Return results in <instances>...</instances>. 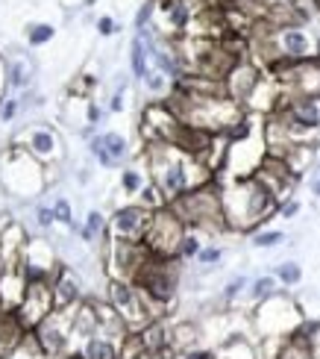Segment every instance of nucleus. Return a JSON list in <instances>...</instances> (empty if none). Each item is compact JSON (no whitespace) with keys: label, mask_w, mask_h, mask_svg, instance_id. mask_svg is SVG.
Listing matches in <instances>:
<instances>
[{"label":"nucleus","mask_w":320,"mask_h":359,"mask_svg":"<svg viewBox=\"0 0 320 359\" xmlns=\"http://www.w3.org/2000/svg\"><path fill=\"white\" fill-rule=\"evenodd\" d=\"M282 242H285V233H282V230H258V233H253V238H250V245L258 248V250L279 248Z\"/></svg>","instance_id":"obj_26"},{"label":"nucleus","mask_w":320,"mask_h":359,"mask_svg":"<svg viewBox=\"0 0 320 359\" xmlns=\"http://www.w3.org/2000/svg\"><path fill=\"white\" fill-rule=\"evenodd\" d=\"M33 339L39 341L41 353L48 359H59L65 356L74 345V309H56L44 318L36 330Z\"/></svg>","instance_id":"obj_7"},{"label":"nucleus","mask_w":320,"mask_h":359,"mask_svg":"<svg viewBox=\"0 0 320 359\" xmlns=\"http://www.w3.org/2000/svg\"><path fill=\"white\" fill-rule=\"evenodd\" d=\"M141 83H144V88H147L150 95H165V92H171V86H174V83L167 80L162 71H156V68H150V71L144 74Z\"/></svg>","instance_id":"obj_27"},{"label":"nucleus","mask_w":320,"mask_h":359,"mask_svg":"<svg viewBox=\"0 0 320 359\" xmlns=\"http://www.w3.org/2000/svg\"><path fill=\"white\" fill-rule=\"evenodd\" d=\"M59 359H85V356H83V351H80V348H71L65 356H59Z\"/></svg>","instance_id":"obj_40"},{"label":"nucleus","mask_w":320,"mask_h":359,"mask_svg":"<svg viewBox=\"0 0 320 359\" xmlns=\"http://www.w3.org/2000/svg\"><path fill=\"white\" fill-rule=\"evenodd\" d=\"M150 224H153V209H147L141 203L118 206L109 218V238L112 242H127V245H144Z\"/></svg>","instance_id":"obj_10"},{"label":"nucleus","mask_w":320,"mask_h":359,"mask_svg":"<svg viewBox=\"0 0 320 359\" xmlns=\"http://www.w3.org/2000/svg\"><path fill=\"white\" fill-rule=\"evenodd\" d=\"M279 203L282 198L273 191V186L262 174L235 180V186L223 194L226 221H230V227H238V230H250L256 224H262L265 218L277 215Z\"/></svg>","instance_id":"obj_2"},{"label":"nucleus","mask_w":320,"mask_h":359,"mask_svg":"<svg viewBox=\"0 0 320 359\" xmlns=\"http://www.w3.org/2000/svg\"><path fill=\"white\" fill-rule=\"evenodd\" d=\"M80 236L85 238V242H95L97 236H109V218H106L103 212H97V209H91V212L85 215V224L80 227Z\"/></svg>","instance_id":"obj_21"},{"label":"nucleus","mask_w":320,"mask_h":359,"mask_svg":"<svg viewBox=\"0 0 320 359\" xmlns=\"http://www.w3.org/2000/svg\"><path fill=\"white\" fill-rule=\"evenodd\" d=\"M88 151L97 156L103 168H115L130 156V142L120 133H100V136H91Z\"/></svg>","instance_id":"obj_12"},{"label":"nucleus","mask_w":320,"mask_h":359,"mask_svg":"<svg viewBox=\"0 0 320 359\" xmlns=\"http://www.w3.org/2000/svg\"><path fill=\"white\" fill-rule=\"evenodd\" d=\"M221 356H223V359H258V351H256L244 336L232 333V336L221 345Z\"/></svg>","instance_id":"obj_19"},{"label":"nucleus","mask_w":320,"mask_h":359,"mask_svg":"<svg viewBox=\"0 0 320 359\" xmlns=\"http://www.w3.org/2000/svg\"><path fill=\"white\" fill-rule=\"evenodd\" d=\"M186 230L188 227L176 218L174 209L162 206L153 212V224H150V230H147L144 245L150 253H156V257L176 259V250H179V242H182V236H186Z\"/></svg>","instance_id":"obj_8"},{"label":"nucleus","mask_w":320,"mask_h":359,"mask_svg":"<svg viewBox=\"0 0 320 359\" xmlns=\"http://www.w3.org/2000/svg\"><path fill=\"white\" fill-rule=\"evenodd\" d=\"M273 294H279V280L273 277V274H262V277H256L250 280V289H247V297H250V304H265L270 301Z\"/></svg>","instance_id":"obj_18"},{"label":"nucleus","mask_w":320,"mask_h":359,"mask_svg":"<svg viewBox=\"0 0 320 359\" xmlns=\"http://www.w3.org/2000/svg\"><path fill=\"white\" fill-rule=\"evenodd\" d=\"M153 4H144L141 9H139V15H135V27H139V29H147L150 27V18H153Z\"/></svg>","instance_id":"obj_36"},{"label":"nucleus","mask_w":320,"mask_h":359,"mask_svg":"<svg viewBox=\"0 0 320 359\" xmlns=\"http://www.w3.org/2000/svg\"><path fill=\"white\" fill-rule=\"evenodd\" d=\"M179 359H218V353L209 348H191L186 353H179Z\"/></svg>","instance_id":"obj_37"},{"label":"nucleus","mask_w":320,"mask_h":359,"mask_svg":"<svg viewBox=\"0 0 320 359\" xmlns=\"http://www.w3.org/2000/svg\"><path fill=\"white\" fill-rule=\"evenodd\" d=\"M53 286V301L56 309H74L83 304V289H80V280L74 277L71 268H56V277L50 280Z\"/></svg>","instance_id":"obj_14"},{"label":"nucleus","mask_w":320,"mask_h":359,"mask_svg":"<svg viewBox=\"0 0 320 359\" xmlns=\"http://www.w3.org/2000/svg\"><path fill=\"white\" fill-rule=\"evenodd\" d=\"M247 289H250V280L244 277V274H238V277H232V280L223 286V292H221V301H223L226 306H232L241 294H247Z\"/></svg>","instance_id":"obj_24"},{"label":"nucleus","mask_w":320,"mask_h":359,"mask_svg":"<svg viewBox=\"0 0 320 359\" xmlns=\"http://www.w3.org/2000/svg\"><path fill=\"white\" fill-rule=\"evenodd\" d=\"M53 33H56V29H53L50 24H36V27H29L27 39H29V44H33V48H39V44L50 41V39H53Z\"/></svg>","instance_id":"obj_29"},{"label":"nucleus","mask_w":320,"mask_h":359,"mask_svg":"<svg viewBox=\"0 0 320 359\" xmlns=\"http://www.w3.org/2000/svg\"><path fill=\"white\" fill-rule=\"evenodd\" d=\"M253 324L262 339H291L302 327V316L291 297H285L279 292V294H273L270 301L256 306Z\"/></svg>","instance_id":"obj_5"},{"label":"nucleus","mask_w":320,"mask_h":359,"mask_svg":"<svg viewBox=\"0 0 320 359\" xmlns=\"http://www.w3.org/2000/svg\"><path fill=\"white\" fill-rule=\"evenodd\" d=\"M320 53L317 39L300 24H282L273 33V53L270 59H288V62H312Z\"/></svg>","instance_id":"obj_9"},{"label":"nucleus","mask_w":320,"mask_h":359,"mask_svg":"<svg viewBox=\"0 0 320 359\" xmlns=\"http://www.w3.org/2000/svg\"><path fill=\"white\" fill-rule=\"evenodd\" d=\"M53 212H56V221H62L65 227H74V218H71V203H68V201H56V203H53Z\"/></svg>","instance_id":"obj_32"},{"label":"nucleus","mask_w":320,"mask_h":359,"mask_svg":"<svg viewBox=\"0 0 320 359\" xmlns=\"http://www.w3.org/2000/svg\"><path fill=\"white\" fill-rule=\"evenodd\" d=\"M203 250V242H200V233L197 230H186V236H182L179 242V250H176V259L186 262V259H197V253Z\"/></svg>","instance_id":"obj_23"},{"label":"nucleus","mask_w":320,"mask_h":359,"mask_svg":"<svg viewBox=\"0 0 320 359\" xmlns=\"http://www.w3.org/2000/svg\"><path fill=\"white\" fill-rule=\"evenodd\" d=\"M36 221H39V227H53V221H56L53 206H39L36 209Z\"/></svg>","instance_id":"obj_35"},{"label":"nucleus","mask_w":320,"mask_h":359,"mask_svg":"<svg viewBox=\"0 0 320 359\" xmlns=\"http://www.w3.org/2000/svg\"><path fill=\"white\" fill-rule=\"evenodd\" d=\"M176 212V218L186 224V227L197 230V233H218V230H226L230 221H226V212H223V194L221 189L211 183L206 186H197L191 189L188 194H182L179 201L167 203Z\"/></svg>","instance_id":"obj_3"},{"label":"nucleus","mask_w":320,"mask_h":359,"mask_svg":"<svg viewBox=\"0 0 320 359\" xmlns=\"http://www.w3.org/2000/svg\"><path fill=\"white\" fill-rule=\"evenodd\" d=\"M297 212H300V201L288 198V201H282V203H279V212H277V215H279V218H285V221H291Z\"/></svg>","instance_id":"obj_33"},{"label":"nucleus","mask_w":320,"mask_h":359,"mask_svg":"<svg viewBox=\"0 0 320 359\" xmlns=\"http://www.w3.org/2000/svg\"><path fill=\"white\" fill-rule=\"evenodd\" d=\"M147 165H150V180L159 186L162 198L167 203H174L191 189L209 183L206 174H194V171H203L200 159L182 154L179 147L165 144V142L147 144Z\"/></svg>","instance_id":"obj_1"},{"label":"nucleus","mask_w":320,"mask_h":359,"mask_svg":"<svg viewBox=\"0 0 320 359\" xmlns=\"http://www.w3.org/2000/svg\"><path fill=\"white\" fill-rule=\"evenodd\" d=\"M106 301L112 304V309L118 312L124 324L130 327V333H141L144 327L156 318L153 306L144 297V292L135 286L132 280H118L112 277L109 280V289H106Z\"/></svg>","instance_id":"obj_6"},{"label":"nucleus","mask_w":320,"mask_h":359,"mask_svg":"<svg viewBox=\"0 0 320 359\" xmlns=\"http://www.w3.org/2000/svg\"><path fill=\"white\" fill-rule=\"evenodd\" d=\"M15 112H18V103H15V100H6L4 103V109H0V118H4V121H12V115Z\"/></svg>","instance_id":"obj_39"},{"label":"nucleus","mask_w":320,"mask_h":359,"mask_svg":"<svg viewBox=\"0 0 320 359\" xmlns=\"http://www.w3.org/2000/svg\"><path fill=\"white\" fill-rule=\"evenodd\" d=\"M115 29H118L115 18H109V15H103V18H97V33H100V36H112Z\"/></svg>","instance_id":"obj_38"},{"label":"nucleus","mask_w":320,"mask_h":359,"mask_svg":"<svg viewBox=\"0 0 320 359\" xmlns=\"http://www.w3.org/2000/svg\"><path fill=\"white\" fill-rule=\"evenodd\" d=\"M9 83H12L15 88H24V86L29 83V68H27L24 62H15L12 71H9Z\"/></svg>","instance_id":"obj_31"},{"label":"nucleus","mask_w":320,"mask_h":359,"mask_svg":"<svg viewBox=\"0 0 320 359\" xmlns=\"http://www.w3.org/2000/svg\"><path fill=\"white\" fill-rule=\"evenodd\" d=\"M56 312V301H53V286L50 280H41V283H27V292H24V301L18 306V321L27 333H33L36 327Z\"/></svg>","instance_id":"obj_11"},{"label":"nucleus","mask_w":320,"mask_h":359,"mask_svg":"<svg viewBox=\"0 0 320 359\" xmlns=\"http://www.w3.org/2000/svg\"><path fill=\"white\" fill-rule=\"evenodd\" d=\"M100 118H103V109L97 107L95 100H88V103H85V124H88V127H97Z\"/></svg>","instance_id":"obj_34"},{"label":"nucleus","mask_w":320,"mask_h":359,"mask_svg":"<svg viewBox=\"0 0 320 359\" xmlns=\"http://www.w3.org/2000/svg\"><path fill=\"white\" fill-rule=\"evenodd\" d=\"M144 186H147V180H144V174L139 168H124L120 171V189H124L127 194H135V198H139Z\"/></svg>","instance_id":"obj_25"},{"label":"nucleus","mask_w":320,"mask_h":359,"mask_svg":"<svg viewBox=\"0 0 320 359\" xmlns=\"http://www.w3.org/2000/svg\"><path fill=\"white\" fill-rule=\"evenodd\" d=\"M130 68H132V77H139V80H144V74L150 71V53L141 36H135L130 44Z\"/></svg>","instance_id":"obj_20"},{"label":"nucleus","mask_w":320,"mask_h":359,"mask_svg":"<svg viewBox=\"0 0 320 359\" xmlns=\"http://www.w3.org/2000/svg\"><path fill=\"white\" fill-rule=\"evenodd\" d=\"M24 151L33 156V159H41V162H50L59 156V136L50 130V127H29L24 133Z\"/></svg>","instance_id":"obj_13"},{"label":"nucleus","mask_w":320,"mask_h":359,"mask_svg":"<svg viewBox=\"0 0 320 359\" xmlns=\"http://www.w3.org/2000/svg\"><path fill=\"white\" fill-rule=\"evenodd\" d=\"M197 339H200V327L191 324V321H182V324L171 327V341H174L176 353H186V351L197 348Z\"/></svg>","instance_id":"obj_17"},{"label":"nucleus","mask_w":320,"mask_h":359,"mask_svg":"<svg viewBox=\"0 0 320 359\" xmlns=\"http://www.w3.org/2000/svg\"><path fill=\"white\" fill-rule=\"evenodd\" d=\"M221 259H223V248H221V245H206L200 253H197V262H200V265H206V268L218 265Z\"/></svg>","instance_id":"obj_30"},{"label":"nucleus","mask_w":320,"mask_h":359,"mask_svg":"<svg viewBox=\"0 0 320 359\" xmlns=\"http://www.w3.org/2000/svg\"><path fill=\"white\" fill-rule=\"evenodd\" d=\"M159 15L165 18V29L162 33H186L194 21V6L188 0H162L159 4Z\"/></svg>","instance_id":"obj_15"},{"label":"nucleus","mask_w":320,"mask_h":359,"mask_svg":"<svg viewBox=\"0 0 320 359\" xmlns=\"http://www.w3.org/2000/svg\"><path fill=\"white\" fill-rule=\"evenodd\" d=\"M312 194H314V198H320V177L312 180Z\"/></svg>","instance_id":"obj_41"},{"label":"nucleus","mask_w":320,"mask_h":359,"mask_svg":"<svg viewBox=\"0 0 320 359\" xmlns=\"http://www.w3.org/2000/svg\"><path fill=\"white\" fill-rule=\"evenodd\" d=\"M273 277H277L279 286H285V289L300 286L302 283V265L294 262V259H285V262H279L277 268H273Z\"/></svg>","instance_id":"obj_22"},{"label":"nucleus","mask_w":320,"mask_h":359,"mask_svg":"<svg viewBox=\"0 0 320 359\" xmlns=\"http://www.w3.org/2000/svg\"><path fill=\"white\" fill-rule=\"evenodd\" d=\"M179 259H167V257H156L150 253L144 259V265L139 268V274L132 277V283L144 292V297L153 306L156 318H162V312L176 301V289H179Z\"/></svg>","instance_id":"obj_4"},{"label":"nucleus","mask_w":320,"mask_h":359,"mask_svg":"<svg viewBox=\"0 0 320 359\" xmlns=\"http://www.w3.org/2000/svg\"><path fill=\"white\" fill-rule=\"evenodd\" d=\"M85 359H120V341L109 339V336H88L80 345Z\"/></svg>","instance_id":"obj_16"},{"label":"nucleus","mask_w":320,"mask_h":359,"mask_svg":"<svg viewBox=\"0 0 320 359\" xmlns=\"http://www.w3.org/2000/svg\"><path fill=\"white\" fill-rule=\"evenodd\" d=\"M139 203H141V206H147V209H153V212H156V209H162V206H167V201L162 198V191H159V186L153 183V180H150V183L141 189Z\"/></svg>","instance_id":"obj_28"}]
</instances>
